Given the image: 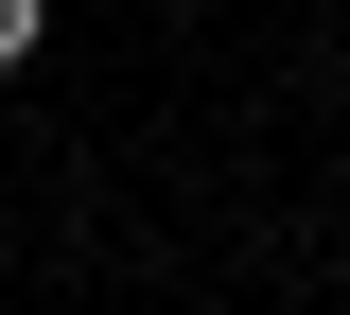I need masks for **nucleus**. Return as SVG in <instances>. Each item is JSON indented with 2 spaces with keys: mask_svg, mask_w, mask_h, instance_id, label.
Here are the masks:
<instances>
[{
  "mask_svg": "<svg viewBox=\"0 0 350 315\" xmlns=\"http://www.w3.org/2000/svg\"><path fill=\"white\" fill-rule=\"evenodd\" d=\"M36 18H53V0H0V70H18V53H36Z\"/></svg>",
  "mask_w": 350,
  "mask_h": 315,
  "instance_id": "1",
  "label": "nucleus"
}]
</instances>
